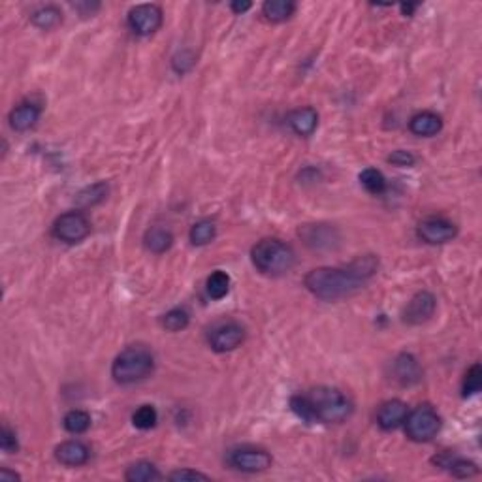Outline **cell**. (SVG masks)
Returning a JSON list of instances; mask_svg holds the SVG:
<instances>
[{
  "mask_svg": "<svg viewBox=\"0 0 482 482\" xmlns=\"http://www.w3.org/2000/svg\"><path fill=\"white\" fill-rule=\"evenodd\" d=\"M377 268H379V259L373 254H366L343 268L311 270L303 279V283L309 292L320 300H341L364 289V284L377 273Z\"/></svg>",
  "mask_w": 482,
  "mask_h": 482,
  "instance_id": "obj_1",
  "label": "cell"
},
{
  "mask_svg": "<svg viewBox=\"0 0 482 482\" xmlns=\"http://www.w3.org/2000/svg\"><path fill=\"white\" fill-rule=\"evenodd\" d=\"M292 411L305 422H322V424H339L352 415V401L343 392L331 386H319L308 394L294 396Z\"/></svg>",
  "mask_w": 482,
  "mask_h": 482,
  "instance_id": "obj_2",
  "label": "cell"
},
{
  "mask_svg": "<svg viewBox=\"0 0 482 482\" xmlns=\"http://www.w3.org/2000/svg\"><path fill=\"white\" fill-rule=\"evenodd\" d=\"M251 259L256 270L271 277L289 273L296 264L294 249L275 237H266L259 241L251 251Z\"/></svg>",
  "mask_w": 482,
  "mask_h": 482,
  "instance_id": "obj_3",
  "label": "cell"
},
{
  "mask_svg": "<svg viewBox=\"0 0 482 482\" xmlns=\"http://www.w3.org/2000/svg\"><path fill=\"white\" fill-rule=\"evenodd\" d=\"M153 368H155L153 352L142 345H134L115 358L113 366H111V377L119 385H132V383L149 377L153 373Z\"/></svg>",
  "mask_w": 482,
  "mask_h": 482,
  "instance_id": "obj_4",
  "label": "cell"
},
{
  "mask_svg": "<svg viewBox=\"0 0 482 482\" xmlns=\"http://www.w3.org/2000/svg\"><path fill=\"white\" fill-rule=\"evenodd\" d=\"M405 432L407 437L415 443H426L432 441L441 429V418L437 411L429 405H420L415 411H411L405 418Z\"/></svg>",
  "mask_w": 482,
  "mask_h": 482,
  "instance_id": "obj_5",
  "label": "cell"
},
{
  "mask_svg": "<svg viewBox=\"0 0 482 482\" xmlns=\"http://www.w3.org/2000/svg\"><path fill=\"white\" fill-rule=\"evenodd\" d=\"M230 467L241 471V473H262L271 465L270 452L254 446H240L232 448L226 456Z\"/></svg>",
  "mask_w": 482,
  "mask_h": 482,
  "instance_id": "obj_6",
  "label": "cell"
},
{
  "mask_svg": "<svg viewBox=\"0 0 482 482\" xmlns=\"http://www.w3.org/2000/svg\"><path fill=\"white\" fill-rule=\"evenodd\" d=\"M90 232L89 219L85 217L81 211H68L64 215H60L53 224V235L57 240L64 241V243H79L83 241Z\"/></svg>",
  "mask_w": 482,
  "mask_h": 482,
  "instance_id": "obj_7",
  "label": "cell"
},
{
  "mask_svg": "<svg viewBox=\"0 0 482 482\" xmlns=\"http://www.w3.org/2000/svg\"><path fill=\"white\" fill-rule=\"evenodd\" d=\"M163 25V10L157 4H139L128 12V27L139 36H151Z\"/></svg>",
  "mask_w": 482,
  "mask_h": 482,
  "instance_id": "obj_8",
  "label": "cell"
},
{
  "mask_svg": "<svg viewBox=\"0 0 482 482\" xmlns=\"http://www.w3.org/2000/svg\"><path fill=\"white\" fill-rule=\"evenodd\" d=\"M245 339V328L240 322H223V324L215 326L209 331L211 349L217 352H228V350L237 349Z\"/></svg>",
  "mask_w": 482,
  "mask_h": 482,
  "instance_id": "obj_9",
  "label": "cell"
},
{
  "mask_svg": "<svg viewBox=\"0 0 482 482\" xmlns=\"http://www.w3.org/2000/svg\"><path fill=\"white\" fill-rule=\"evenodd\" d=\"M458 234V228L454 226V223L446 221V219L441 217H432L422 221L418 224V237L422 241H426L429 245H441V243H446L456 237Z\"/></svg>",
  "mask_w": 482,
  "mask_h": 482,
  "instance_id": "obj_10",
  "label": "cell"
},
{
  "mask_svg": "<svg viewBox=\"0 0 482 482\" xmlns=\"http://www.w3.org/2000/svg\"><path fill=\"white\" fill-rule=\"evenodd\" d=\"M435 298L434 294L429 292H418L416 296L411 298V301L407 303V308L404 311V320L407 324H422L434 317L435 313Z\"/></svg>",
  "mask_w": 482,
  "mask_h": 482,
  "instance_id": "obj_11",
  "label": "cell"
},
{
  "mask_svg": "<svg viewBox=\"0 0 482 482\" xmlns=\"http://www.w3.org/2000/svg\"><path fill=\"white\" fill-rule=\"evenodd\" d=\"M300 235L311 249H331L339 240L336 228L328 224H305L300 228Z\"/></svg>",
  "mask_w": 482,
  "mask_h": 482,
  "instance_id": "obj_12",
  "label": "cell"
},
{
  "mask_svg": "<svg viewBox=\"0 0 482 482\" xmlns=\"http://www.w3.org/2000/svg\"><path fill=\"white\" fill-rule=\"evenodd\" d=\"M407 415H409V409L401 399H390L380 405L377 411V424L386 432H392L404 424Z\"/></svg>",
  "mask_w": 482,
  "mask_h": 482,
  "instance_id": "obj_13",
  "label": "cell"
},
{
  "mask_svg": "<svg viewBox=\"0 0 482 482\" xmlns=\"http://www.w3.org/2000/svg\"><path fill=\"white\" fill-rule=\"evenodd\" d=\"M55 458L68 467H79L89 462L90 450L81 441H64L55 448Z\"/></svg>",
  "mask_w": 482,
  "mask_h": 482,
  "instance_id": "obj_14",
  "label": "cell"
},
{
  "mask_svg": "<svg viewBox=\"0 0 482 482\" xmlns=\"http://www.w3.org/2000/svg\"><path fill=\"white\" fill-rule=\"evenodd\" d=\"M40 119V108L32 102H23L10 111V127L15 132H27Z\"/></svg>",
  "mask_w": 482,
  "mask_h": 482,
  "instance_id": "obj_15",
  "label": "cell"
},
{
  "mask_svg": "<svg viewBox=\"0 0 482 482\" xmlns=\"http://www.w3.org/2000/svg\"><path fill=\"white\" fill-rule=\"evenodd\" d=\"M289 125L298 136H311L319 125V113L315 108H298L289 113Z\"/></svg>",
  "mask_w": 482,
  "mask_h": 482,
  "instance_id": "obj_16",
  "label": "cell"
},
{
  "mask_svg": "<svg viewBox=\"0 0 482 482\" xmlns=\"http://www.w3.org/2000/svg\"><path fill=\"white\" fill-rule=\"evenodd\" d=\"M394 377L401 383V385L409 386L418 383L422 377V369L418 366L415 356L411 354H399L394 360Z\"/></svg>",
  "mask_w": 482,
  "mask_h": 482,
  "instance_id": "obj_17",
  "label": "cell"
},
{
  "mask_svg": "<svg viewBox=\"0 0 482 482\" xmlns=\"http://www.w3.org/2000/svg\"><path fill=\"white\" fill-rule=\"evenodd\" d=\"M409 128L415 136L429 138V136H435L443 128V120H441V117L437 113L422 111V113H416L415 117H411Z\"/></svg>",
  "mask_w": 482,
  "mask_h": 482,
  "instance_id": "obj_18",
  "label": "cell"
},
{
  "mask_svg": "<svg viewBox=\"0 0 482 482\" xmlns=\"http://www.w3.org/2000/svg\"><path fill=\"white\" fill-rule=\"evenodd\" d=\"M145 247L149 249L151 253H166L172 243H174V235L172 232L163 226H155V228H149L145 232Z\"/></svg>",
  "mask_w": 482,
  "mask_h": 482,
  "instance_id": "obj_19",
  "label": "cell"
},
{
  "mask_svg": "<svg viewBox=\"0 0 482 482\" xmlns=\"http://www.w3.org/2000/svg\"><path fill=\"white\" fill-rule=\"evenodd\" d=\"M296 4L290 0H268L262 6V13L264 18L271 23H283L294 13Z\"/></svg>",
  "mask_w": 482,
  "mask_h": 482,
  "instance_id": "obj_20",
  "label": "cell"
},
{
  "mask_svg": "<svg viewBox=\"0 0 482 482\" xmlns=\"http://www.w3.org/2000/svg\"><path fill=\"white\" fill-rule=\"evenodd\" d=\"M30 21H32L34 27L42 30L55 29L62 21V12L57 6H42L38 8L36 12H32Z\"/></svg>",
  "mask_w": 482,
  "mask_h": 482,
  "instance_id": "obj_21",
  "label": "cell"
},
{
  "mask_svg": "<svg viewBox=\"0 0 482 482\" xmlns=\"http://www.w3.org/2000/svg\"><path fill=\"white\" fill-rule=\"evenodd\" d=\"M125 478L130 482H151V481H158L160 478V473L155 465L151 462H138L128 467L127 475Z\"/></svg>",
  "mask_w": 482,
  "mask_h": 482,
  "instance_id": "obj_22",
  "label": "cell"
},
{
  "mask_svg": "<svg viewBox=\"0 0 482 482\" xmlns=\"http://www.w3.org/2000/svg\"><path fill=\"white\" fill-rule=\"evenodd\" d=\"M62 424H64V428H67V432H70V434H74V435L85 434L90 426V415L87 413V411L74 409V411H70V413H67Z\"/></svg>",
  "mask_w": 482,
  "mask_h": 482,
  "instance_id": "obj_23",
  "label": "cell"
},
{
  "mask_svg": "<svg viewBox=\"0 0 482 482\" xmlns=\"http://www.w3.org/2000/svg\"><path fill=\"white\" fill-rule=\"evenodd\" d=\"M207 294L213 298V300H221L224 296L228 294L230 290V277L224 273V271H213L209 277H207Z\"/></svg>",
  "mask_w": 482,
  "mask_h": 482,
  "instance_id": "obj_24",
  "label": "cell"
},
{
  "mask_svg": "<svg viewBox=\"0 0 482 482\" xmlns=\"http://www.w3.org/2000/svg\"><path fill=\"white\" fill-rule=\"evenodd\" d=\"M360 183H362V187L366 188V191L371 194H383L386 188L385 175L380 174L379 170H375V168L364 170V172L360 174Z\"/></svg>",
  "mask_w": 482,
  "mask_h": 482,
  "instance_id": "obj_25",
  "label": "cell"
},
{
  "mask_svg": "<svg viewBox=\"0 0 482 482\" xmlns=\"http://www.w3.org/2000/svg\"><path fill=\"white\" fill-rule=\"evenodd\" d=\"M215 234H217L215 224L211 223V221H200V223H196L191 228V234L188 235H191L193 245H207L209 241H213Z\"/></svg>",
  "mask_w": 482,
  "mask_h": 482,
  "instance_id": "obj_26",
  "label": "cell"
},
{
  "mask_svg": "<svg viewBox=\"0 0 482 482\" xmlns=\"http://www.w3.org/2000/svg\"><path fill=\"white\" fill-rule=\"evenodd\" d=\"M435 462H439L443 467H448V471H450L452 475L458 476V478H467V476H473L476 475V465L473 464V462H467V460H452L448 458L446 462H443V460H435Z\"/></svg>",
  "mask_w": 482,
  "mask_h": 482,
  "instance_id": "obj_27",
  "label": "cell"
},
{
  "mask_svg": "<svg viewBox=\"0 0 482 482\" xmlns=\"http://www.w3.org/2000/svg\"><path fill=\"white\" fill-rule=\"evenodd\" d=\"M157 420H158V413L153 405H142V407H139V409L132 415L134 426L139 429L155 428Z\"/></svg>",
  "mask_w": 482,
  "mask_h": 482,
  "instance_id": "obj_28",
  "label": "cell"
},
{
  "mask_svg": "<svg viewBox=\"0 0 482 482\" xmlns=\"http://www.w3.org/2000/svg\"><path fill=\"white\" fill-rule=\"evenodd\" d=\"M163 326L168 331H181L188 326V313L185 309L175 308L164 315Z\"/></svg>",
  "mask_w": 482,
  "mask_h": 482,
  "instance_id": "obj_29",
  "label": "cell"
},
{
  "mask_svg": "<svg viewBox=\"0 0 482 482\" xmlns=\"http://www.w3.org/2000/svg\"><path fill=\"white\" fill-rule=\"evenodd\" d=\"M106 194H108V185L106 183H95V185H90V187L79 193L78 202L81 205H95L98 202H102L106 198Z\"/></svg>",
  "mask_w": 482,
  "mask_h": 482,
  "instance_id": "obj_30",
  "label": "cell"
},
{
  "mask_svg": "<svg viewBox=\"0 0 482 482\" xmlns=\"http://www.w3.org/2000/svg\"><path fill=\"white\" fill-rule=\"evenodd\" d=\"M481 386H482V369L478 364H473V366L467 369V373H465V379H464V386H462L465 398H467V396H475V394H478V392H481Z\"/></svg>",
  "mask_w": 482,
  "mask_h": 482,
  "instance_id": "obj_31",
  "label": "cell"
},
{
  "mask_svg": "<svg viewBox=\"0 0 482 482\" xmlns=\"http://www.w3.org/2000/svg\"><path fill=\"white\" fill-rule=\"evenodd\" d=\"M0 446H2V450L6 452V454L18 452V437H15V434H13L10 428H6V426L0 432Z\"/></svg>",
  "mask_w": 482,
  "mask_h": 482,
  "instance_id": "obj_32",
  "label": "cell"
},
{
  "mask_svg": "<svg viewBox=\"0 0 482 482\" xmlns=\"http://www.w3.org/2000/svg\"><path fill=\"white\" fill-rule=\"evenodd\" d=\"M388 163H392L394 166H399V168H409L415 164V157L411 155L409 151H394L390 157H388Z\"/></svg>",
  "mask_w": 482,
  "mask_h": 482,
  "instance_id": "obj_33",
  "label": "cell"
},
{
  "mask_svg": "<svg viewBox=\"0 0 482 482\" xmlns=\"http://www.w3.org/2000/svg\"><path fill=\"white\" fill-rule=\"evenodd\" d=\"M170 481H209V476L200 473V471H193V469H181L175 471L172 475L168 476Z\"/></svg>",
  "mask_w": 482,
  "mask_h": 482,
  "instance_id": "obj_34",
  "label": "cell"
},
{
  "mask_svg": "<svg viewBox=\"0 0 482 482\" xmlns=\"http://www.w3.org/2000/svg\"><path fill=\"white\" fill-rule=\"evenodd\" d=\"M251 2H232V12L234 13H243L247 12V10H251Z\"/></svg>",
  "mask_w": 482,
  "mask_h": 482,
  "instance_id": "obj_35",
  "label": "cell"
},
{
  "mask_svg": "<svg viewBox=\"0 0 482 482\" xmlns=\"http://www.w3.org/2000/svg\"><path fill=\"white\" fill-rule=\"evenodd\" d=\"M21 476L18 475V473H12V471L8 469H2L0 471V481H19Z\"/></svg>",
  "mask_w": 482,
  "mask_h": 482,
  "instance_id": "obj_36",
  "label": "cell"
},
{
  "mask_svg": "<svg viewBox=\"0 0 482 482\" xmlns=\"http://www.w3.org/2000/svg\"><path fill=\"white\" fill-rule=\"evenodd\" d=\"M415 10H416V4H401V12H404L405 15H411Z\"/></svg>",
  "mask_w": 482,
  "mask_h": 482,
  "instance_id": "obj_37",
  "label": "cell"
}]
</instances>
